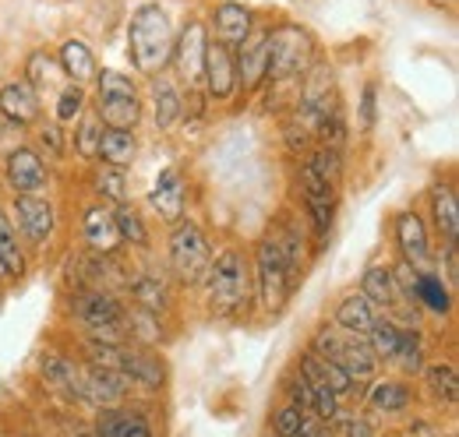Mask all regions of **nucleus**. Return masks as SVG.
Listing matches in <instances>:
<instances>
[{
  "mask_svg": "<svg viewBox=\"0 0 459 437\" xmlns=\"http://www.w3.org/2000/svg\"><path fill=\"white\" fill-rule=\"evenodd\" d=\"M173 25L160 4H142L127 21V56L138 74H156L170 64Z\"/></svg>",
  "mask_w": 459,
  "mask_h": 437,
  "instance_id": "nucleus-1",
  "label": "nucleus"
},
{
  "mask_svg": "<svg viewBox=\"0 0 459 437\" xmlns=\"http://www.w3.org/2000/svg\"><path fill=\"white\" fill-rule=\"evenodd\" d=\"M205 300H209V311L220 314V318H233L247 307L251 300V269L244 261L240 251H220L216 261H209V272H205Z\"/></svg>",
  "mask_w": 459,
  "mask_h": 437,
  "instance_id": "nucleus-2",
  "label": "nucleus"
},
{
  "mask_svg": "<svg viewBox=\"0 0 459 437\" xmlns=\"http://www.w3.org/2000/svg\"><path fill=\"white\" fill-rule=\"evenodd\" d=\"M315 64V39L304 25L283 21L269 32V81L276 85H290L300 81L304 71Z\"/></svg>",
  "mask_w": 459,
  "mask_h": 437,
  "instance_id": "nucleus-3",
  "label": "nucleus"
},
{
  "mask_svg": "<svg viewBox=\"0 0 459 437\" xmlns=\"http://www.w3.org/2000/svg\"><path fill=\"white\" fill-rule=\"evenodd\" d=\"M89 353H92V364L96 367H107V371H114L120 374L124 381L131 384H142V388H163V378H167V371H163V360L160 356H152V353H145V349H131V346H110V342H92L89 338Z\"/></svg>",
  "mask_w": 459,
  "mask_h": 437,
  "instance_id": "nucleus-4",
  "label": "nucleus"
},
{
  "mask_svg": "<svg viewBox=\"0 0 459 437\" xmlns=\"http://www.w3.org/2000/svg\"><path fill=\"white\" fill-rule=\"evenodd\" d=\"M96 81H100V103H96L100 124H107L110 131H134V124L142 120L134 81L120 71H103L96 74Z\"/></svg>",
  "mask_w": 459,
  "mask_h": 437,
  "instance_id": "nucleus-5",
  "label": "nucleus"
},
{
  "mask_svg": "<svg viewBox=\"0 0 459 437\" xmlns=\"http://www.w3.org/2000/svg\"><path fill=\"white\" fill-rule=\"evenodd\" d=\"M311 349L318 356L340 364L346 374H350V381H368L378 371V356L371 353V346L364 338H357V335H346L340 328H322L315 335V346Z\"/></svg>",
  "mask_w": 459,
  "mask_h": 437,
  "instance_id": "nucleus-6",
  "label": "nucleus"
},
{
  "mask_svg": "<svg viewBox=\"0 0 459 437\" xmlns=\"http://www.w3.org/2000/svg\"><path fill=\"white\" fill-rule=\"evenodd\" d=\"M209 261H212V251L205 233L191 218H180L170 233V265L177 278L187 286H198L209 272Z\"/></svg>",
  "mask_w": 459,
  "mask_h": 437,
  "instance_id": "nucleus-7",
  "label": "nucleus"
},
{
  "mask_svg": "<svg viewBox=\"0 0 459 437\" xmlns=\"http://www.w3.org/2000/svg\"><path fill=\"white\" fill-rule=\"evenodd\" d=\"M255 278H258V300L269 314H280L287 307V296H290V286L293 278L287 272V261L276 247L273 236H265L258 244V254H255Z\"/></svg>",
  "mask_w": 459,
  "mask_h": 437,
  "instance_id": "nucleus-8",
  "label": "nucleus"
},
{
  "mask_svg": "<svg viewBox=\"0 0 459 437\" xmlns=\"http://www.w3.org/2000/svg\"><path fill=\"white\" fill-rule=\"evenodd\" d=\"M74 314L82 318V325L92 331V342H110V346H120L127 314H124V307L117 304L110 293H100V289L82 293V296L74 300Z\"/></svg>",
  "mask_w": 459,
  "mask_h": 437,
  "instance_id": "nucleus-9",
  "label": "nucleus"
},
{
  "mask_svg": "<svg viewBox=\"0 0 459 437\" xmlns=\"http://www.w3.org/2000/svg\"><path fill=\"white\" fill-rule=\"evenodd\" d=\"M300 187H304V205H307V216L315 226V240L318 247H325V236L333 229V212H336V187L325 184L311 166H300Z\"/></svg>",
  "mask_w": 459,
  "mask_h": 437,
  "instance_id": "nucleus-10",
  "label": "nucleus"
},
{
  "mask_svg": "<svg viewBox=\"0 0 459 437\" xmlns=\"http://www.w3.org/2000/svg\"><path fill=\"white\" fill-rule=\"evenodd\" d=\"M205 50H209L205 25H202V21H187V25H184V32H180V39H173V54H170L173 67H177V74L187 81V89L202 81V71H205Z\"/></svg>",
  "mask_w": 459,
  "mask_h": 437,
  "instance_id": "nucleus-11",
  "label": "nucleus"
},
{
  "mask_svg": "<svg viewBox=\"0 0 459 437\" xmlns=\"http://www.w3.org/2000/svg\"><path fill=\"white\" fill-rule=\"evenodd\" d=\"M233 67H237V85H240L244 92L262 89V81H265V74H269V29H258V32H251V36L240 43Z\"/></svg>",
  "mask_w": 459,
  "mask_h": 437,
  "instance_id": "nucleus-12",
  "label": "nucleus"
},
{
  "mask_svg": "<svg viewBox=\"0 0 459 437\" xmlns=\"http://www.w3.org/2000/svg\"><path fill=\"white\" fill-rule=\"evenodd\" d=\"M11 216L18 222V229L39 247L50 240L54 226H57V216H54V205L47 198H36V194H14V209Z\"/></svg>",
  "mask_w": 459,
  "mask_h": 437,
  "instance_id": "nucleus-13",
  "label": "nucleus"
},
{
  "mask_svg": "<svg viewBox=\"0 0 459 437\" xmlns=\"http://www.w3.org/2000/svg\"><path fill=\"white\" fill-rule=\"evenodd\" d=\"M4 173H7V187H11L14 194H36V191H39V187H47V180H50L47 163L39 159V152L22 149V145L7 152V166H4Z\"/></svg>",
  "mask_w": 459,
  "mask_h": 437,
  "instance_id": "nucleus-14",
  "label": "nucleus"
},
{
  "mask_svg": "<svg viewBox=\"0 0 459 437\" xmlns=\"http://www.w3.org/2000/svg\"><path fill=\"white\" fill-rule=\"evenodd\" d=\"M131 384L124 381L120 374L107 371V367H82V402H92L100 409H117L124 402Z\"/></svg>",
  "mask_w": 459,
  "mask_h": 437,
  "instance_id": "nucleus-15",
  "label": "nucleus"
},
{
  "mask_svg": "<svg viewBox=\"0 0 459 437\" xmlns=\"http://www.w3.org/2000/svg\"><path fill=\"white\" fill-rule=\"evenodd\" d=\"M39 92L22 78V81H7L0 89V116L11 120L14 127H25V124H36L39 120Z\"/></svg>",
  "mask_w": 459,
  "mask_h": 437,
  "instance_id": "nucleus-16",
  "label": "nucleus"
},
{
  "mask_svg": "<svg viewBox=\"0 0 459 437\" xmlns=\"http://www.w3.org/2000/svg\"><path fill=\"white\" fill-rule=\"evenodd\" d=\"M202 81L209 85V96H212V99H230V96H233V89H237V67H233L230 47H223V43H209Z\"/></svg>",
  "mask_w": 459,
  "mask_h": 437,
  "instance_id": "nucleus-17",
  "label": "nucleus"
},
{
  "mask_svg": "<svg viewBox=\"0 0 459 437\" xmlns=\"http://www.w3.org/2000/svg\"><path fill=\"white\" fill-rule=\"evenodd\" d=\"M149 201H152V209L167 218V222H173V226L180 222V216H184V176H180V169L167 166L156 176V184L149 191Z\"/></svg>",
  "mask_w": 459,
  "mask_h": 437,
  "instance_id": "nucleus-18",
  "label": "nucleus"
},
{
  "mask_svg": "<svg viewBox=\"0 0 459 437\" xmlns=\"http://www.w3.org/2000/svg\"><path fill=\"white\" fill-rule=\"evenodd\" d=\"M212 18H216V36H220L223 47H240L251 36V11L244 4H237V0L216 4Z\"/></svg>",
  "mask_w": 459,
  "mask_h": 437,
  "instance_id": "nucleus-19",
  "label": "nucleus"
},
{
  "mask_svg": "<svg viewBox=\"0 0 459 437\" xmlns=\"http://www.w3.org/2000/svg\"><path fill=\"white\" fill-rule=\"evenodd\" d=\"M300 374L307 378L311 384H318V388H329L333 395H346L353 381H350V374H346L340 364H333V360H325V356H318L315 349H307L304 353V360H300Z\"/></svg>",
  "mask_w": 459,
  "mask_h": 437,
  "instance_id": "nucleus-20",
  "label": "nucleus"
},
{
  "mask_svg": "<svg viewBox=\"0 0 459 437\" xmlns=\"http://www.w3.org/2000/svg\"><path fill=\"white\" fill-rule=\"evenodd\" d=\"M82 233H85V244H89L96 254H114L117 244H120L114 212H110V209H103V205H92V209L85 212Z\"/></svg>",
  "mask_w": 459,
  "mask_h": 437,
  "instance_id": "nucleus-21",
  "label": "nucleus"
},
{
  "mask_svg": "<svg viewBox=\"0 0 459 437\" xmlns=\"http://www.w3.org/2000/svg\"><path fill=\"white\" fill-rule=\"evenodd\" d=\"M375 321H378V318H375V307H371V300H368L364 293H350V296L340 300V307H336V325H340V331H346V335L364 338Z\"/></svg>",
  "mask_w": 459,
  "mask_h": 437,
  "instance_id": "nucleus-22",
  "label": "nucleus"
},
{
  "mask_svg": "<svg viewBox=\"0 0 459 437\" xmlns=\"http://www.w3.org/2000/svg\"><path fill=\"white\" fill-rule=\"evenodd\" d=\"M396 240H400L403 254H406V265L420 269V265L428 261V229H424L420 216L403 212V216L396 218Z\"/></svg>",
  "mask_w": 459,
  "mask_h": 437,
  "instance_id": "nucleus-23",
  "label": "nucleus"
},
{
  "mask_svg": "<svg viewBox=\"0 0 459 437\" xmlns=\"http://www.w3.org/2000/svg\"><path fill=\"white\" fill-rule=\"evenodd\" d=\"M57 64L74 85H85V81H92V78L100 74V71H96V56H92V50H89L82 39H67V43L60 47Z\"/></svg>",
  "mask_w": 459,
  "mask_h": 437,
  "instance_id": "nucleus-24",
  "label": "nucleus"
},
{
  "mask_svg": "<svg viewBox=\"0 0 459 437\" xmlns=\"http://www.w3.org/2000/svg\"><path fill=\"white\" fill-rule=\"evenodd\" d=\"M96 437H152V427L142 413H131V409H107Z\"/></svg>",
  "mask_w": 459,
  "mask_h": 437,
  "instance_id": "nucleus-25",
  "label": "nucleus"
},
{
  "mask_svg": "<svg viewBox=\"0 0 459 437\" xmlns=\"http://www.w3.org/2000/svg\"><path fill=\"white\" fill-rule=\"evenodd\" d=\"M431 212H435V226H438V233L446 236V244H456L459 240V205H456L453 187H446V184L431 187Z\"/></svg>",
  "mask_w": 459,
  "mask_h": 437,
  "instance_id": "nucleus-26",
  "label": "nucleus"
},
{
  "mask_svg": "<svg viewBox=\"0 0 459 437\" xmlns=\"http://www.w3.org/2000/svg\"><path fill=\"white\" fill-rule=\"evenodd\" d=\"M134 156H138V141L131 131H110V127L103 131V138H100V159L103 163L124 169V166L134 163Z\"/></svg>",
  "mask_w": 459,
  "mask_h": 437,
  "instance_id": "nucleus-27",
  "label": "nucleus"
},
{
  "mask_svg": "<svg viewBox=\"0 0 459 437\" xmlns=\"http://www.w3.org/2000/svg\"><path fill=\"white\" fill-rule=\"evenodd\" d=\"M413 300H420L435 314H449V307H453V296L442 286V275L420 272V269H417V282H413Z\"/></svg>",
  "mask_w": 459,
  "mask_h": 437,
  "instance_id": "nucleus-28",
  "label": "nucleus"
},
{
  "mask_svg": "<svg viewBox=\"0 0 459 437\" xmlns=\"http://www.w3.org/2000/svg\"><path fill=\"white\" fill-rule=\"evenodd\" d=\"M43 374H47V381L50 384H57L60 391L82 398V367H78L74 360L50 353V356H43Z\"/></svg>",
  "mask_w": 459,
  "mask_h": 437,
  "instance_id": "nucleus-29",
  "label": "nucleus"
},
{
  "mask_svg": "<svg viewBox=\"0 0 459 437\" xmlns=\"http://www.w3.org/2000/svg\"><path fill=\"white\" fill-rule=\"evenodd\" d=\"M360 293L371 300V307H393V304H396V278H393V269L371 265V269L364 272Z\"/></svg>",
  "mask_w": 459,
  "mask_h": 437,
  "instance_id": "nucleus-30",
  "label": "nucleus"
},
{
  "mask_svg": "<svg viewBox=\"0 0 459 437\" xmlns=\"http://www.w3.org/2000/svg\"><path fill=\"white\" fill-rule=\"evenodd\" d=\"M131 293H134L138 311H149V314H160V311L167 307V300H170L167 282H163L160 275H152V272L138 275V278L131 282Z\"/></svg>",
  "mask_w": 459,
  "mask_h": 437,
  "instance_id": "nucleus-31",
  "label": "nucleus"
},
{
  "mask_svg": "<svg viewBox=\"0 0 459 437\" xmlns=\"http://www.w3.org/2000/svg\"><path fill=\"white\" fill-rule=\"evenodd\" d=\"M368 406L375 413H403L410 406V391L400 381H378L371 384V395H368Z\"/></svg>",
  "mask_w": 459,
  "mask_h": 437,
  "instance_id": "nucleus-32",
  "label": "nucleus"
},
{
  "mask_svg": "<svg viewBox=\"0 0 459 437\" xmlns=\"http://www.w3.org/2000/svg\"><path fill=\"white\" fill-rule=\"evenodd\" d=\"M152 109H156V127L160 131H167L177 124V116H180V92L173 89L170 81H152Z\"/></svg>",
  "mask_w": 459,
  "mask_h": 437,
  "instance_id": "nucleus-33",
  "label": "nucleus"
},
{
  "mask_svg": "<svg viewBox=\"0 0 459 437\" xmlns=\"http://www.w3.org/2000/svg\"><path fill=\"white\" fill-rule=\"evenodd\" d=\"M364 342L371 346V353H375L378 360H396L400 342H403V328L393 325V321H375L371 331L364 335Z\"/></svg>",
  "mask_w": 459,
  "mask_h": 437,
  "instance_id": "nucleus-34",
  "label": "nucleus"
},
{
  "mask_svg": "<svg viewBox=\"0 0 459 437\" xmlns=\"http://www.w3.org/2000/svg\"><path fill=\"white\" fill-rule=\"evenodd\" d=\"M22 272H25V258H22V251H18V236H14L7 216L0 212V278L22 275Z\"/></svg>",
  "mask_w": 459,
  "mask_h": 437,
  "instance_id": "nucleus-35",
  "label": "nucleus"
},
{
  "mask_svg": "<svg viewBox=\"0 0 459 437\" xmlns=\"http://www.w3.org/2000/svg\"><path fill=\"white\" fill-rule=\"evenodd\" d=\"M57 74H64V71H60V64L47 54V50L29 54V60H25V81H29L36 92H39V89H47V85H54V81H57Z\"/></svg>",
  "mask_w": 459,
  "mask_h": 437,
  "instance_id": "nucleus-36",
  "label": "nucleus"
},
{
  "mask_svg": "<svg viewBox=\"0 0 459 437\" xmlns=\"http://www.w3.org/2000/svg\"><path fill=\"white\" fill-rule=\"evenodd\" d=\"M92 184H96L100 198H107V201H114V205H127V176H124V169H117V166H100L96 176H92Z\"/></svg>",
  "mask_w": 459,
  "mask_h": 437,
  "instance_id": "nucleus-37",
  "label": "nucleus"
},
{
  "mask_svg": "<svg viewBox=\"0 0 459 437\" xmlns=\"http://www.w3.org/2000/svg\"><path fill=\"white\" fill-rule=\"evenodd\" d=\"M114 222H117L120 240H127V244H134V247H145V244H149V229H145L142 216H138L131 205H117Z\"/></svg>",
  "mask_w": 459,
  "mask_h": 437,
  "instance_id": "nucleus-38",
  "label": "nucleus"
},
{
  "mask_svg": "<svg viewBox=\"0 0 459 437\" xmlns=\"http://www.w3.org/2000/svg\"><path fill=\"white\" fill-rule=\"evenodd\" d=\"M100 138H103V124H100L96 113H89V116L78 124V131H74V149H78V156L96 159V156H100Z\"/></svg>",
  "mask_w": 459,
  "mask_h": 437,
  "instance_id": "nucleus-39",
  "label": "nucleus"
},
{
  "mask_svg": "<svg viewBox=\"0 0 459 437\" xmlns=\"http://www.w3.org/2000/svg\"><path fill=\"white\" fill-rule=\"evenodd\" d=\"M304 163L311 166L325 184H333V187L340 184V173H343V156H340V149H325V145H322V149L311 152Z\"/></svg>",
  "mask_w": 459,
  "mask_h": 437,
  "instance_id": "nucleus-40",
  "label": "nucleus"
},
{
  "mask_svg": "<svg viewBox=\"0 0 459 437\" xmlns=\"http://www.w3.org/2000/svg\"><path fill=\"white\" fill-rule=\"evenodd\" d=\"M428 384H431V391L446 402V406H453L456 402V395H459V378H456V371L449 367V364H435V367H428Z\"/></svg>",
  "mask_w": 459,
  "mask_h": 437,
  "instance_id": "nucleus-41",
  "label": "nucleus"
},
{
  "mask_svg": "<svg viewBox=\"0 0 459 437\" xmlns=\"http://www.w3.org/2000/svg\"><path fill=\"white\" fill-rule=\"evenodd\" d=\"M82 109H85V89H82V85H74V81H67V85L60 89L57 120H60V124H71V120H74Z\"/></svg>",
  "mask_w": 459,
  "mask_h": 437,
  "instance_id": "nucleus-42",
  "label": "nucleus"
},
{
  "mask_svg": "<svg viewBox=\"0 0 459 437\" xmlns=\"http://www.w3.org/2000/svg\"><path fill=\"white\" fill-rule=\"evenodd\" d=\"M311 388H315V402H311V413H318V420L333 424V420L340 416V395H333L329 388H318V384H311Z\"/></svg>",
  "mask_w": 459,
  "mask_h": 437,
  "instance_id": "nucleus-43",
  "label": "nucleus"
},
{
  "mask_svg": "<svg viewBox=\"0 0 459 437\" xmlns=\"http://www.w3.org/2000/svg\"><path fill=\"white\" fill-rule=\"evenodd\" d=\"M396 360H400L406 371H420V338H417V335L403 331V342H400Z\"/></svg>",
  "mask_w": 459,
  "mask_h": 437,
  "instance_id": "nucleus-44",
  "label": "nucleus"
},
{
  "mask_svg": "<svg viewBox=\"0 0 459 437\" xmlns=\"http://www.w3.org/2000/svg\"><path fill=\"white\" fill-rule=\"evenodd\" d=\"M300 424H304V413H300L297 406H283V409L276 413V434L280 437H297Z\"/></svg>",
  "mask_w": 459,
  "mask_h": 437,
  "instance_id": "nucleus-45",
  "label": "nucleus"
},
{
  "mask_svg": "<svg viewBox=\"0 0 459 437\" xmlns=\"http://www.w3.org/2000/svg\"><path fill=\"white\" fill-rule=\"evenodd\" d=\"M290 395H293V406L300 409V413H311V402H315V388L311 381L304 378V374H297L293 384H290Z\"/></svg>",
  "mask_w": 459,
  "mask_h": 437,
  "instance_id": "nucleus-46",
  "label": "nucleus"
},
{
  "mask_svg": "<svg viewBox=\"0 0 459 437\" xmlns=\"http://www.w3.org/2000/svg\"><path fill=\"white\" fill-rule=\"evenodd\" d=\"M375 96H378V89L368 81L364 85V96H360V131H371L375 127Z\"/></svg>",
  "mask_w": 459,
  "mask_h": 437,
  "instance_id": "nucleus-47",
  "label": "nucleus"
},
{
  "mask_svg": "<svg viewBox=\"0 0 459 437\" xmlns=\"http://www.w3.org/2000/svg\"><path fill=\"white\" fill-rule=\"evenodd\" d=\"M297 437H333V427H329L325 420H311V416L304 413V424H300Z\"/></svg>",
  "mask_w": 459,
  "mask_h": 437,
  "instance_id": "nucleus-48",
  "label": "nucleus"
},
{
  "mask_svg": "<svg viewBox=\"0 0 459 437\" xmlns=\"http://www.w3.org/2000/svg\"><path fill=\"white\" fill-rule=\"evenodd\" d=\"M446 278H449V286H456L459 282V247L456 244H446Z\"/></svg>",
  "mask_w": 459,
  "mask_h": 437,
  "instance_id": "nucleus-49",
  "label": "nucleus"
},
{
  "mask_svg": "<svg viewBox=\"0 0 459 437\" xmlns=\"http://www.w3.org/2000/svg\"><path fill=\"white\" fill-rule=\"evenodd\" d=\"M346 437H375V431H371V424H368V420H350Z\"/></svg>",
  "mask_w": 459,
  "mask_h": 437,
  "instance_id": "nucleus-50",
  "label": "nucleus"
},
{
  "mask_svg": "<svg viewBox=\"0 0 459 437\" xmlns=\"http://www.w3.org/2000/svg\"><path fill=\"white\" fill-rule=\"evenodd\" d=\"M43 145H50L54 152H60V127L57 124H47V131H43Z\"/></svg>",
  "mask_w": 459,
  "mask_h": 437,
  "instance_id": "nucleus-51",
  "label": "nucleus"
},
{
  "mask_svg": "<svg viewBox=\"0 0 459 437\" xmlns=\"http://www.w3.org/2000/svg\"><path fill=\"white\" fill-rule=\"evenodd\" d=\"M82 437H96V434H82Z\"/></svg>",
  "mask_w": 459,
  "mask_h": 437,
  "instance_id": "nucleus-52",
  "label": "nucleus"
},
{
  "mask_svg": "<svg viewBox=\"0 0 459 437\" xmlns=\"http://www.w3.org/2000/svg\"><path fill=\"white\" fill-rule=\"evenodd\" d=\"M276 437H280V434H276Z\"/></svg>",
  "mask_w": 459,
  "mask_h": 437,
  "instance_id": "nucleus-53",
  "label": "nucleus"
}]
</instances>
